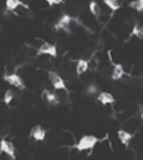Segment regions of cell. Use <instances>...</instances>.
Listing matches in <instances>:
<instances>
[{"mask_svg":"<svg viewBox=\"0 0 143 160\" xmlns=\"http://www.w3.org/2000/svg\"><path fill=\"white\" fill-rule=\"evenodd\" d=\"M13 96H14V93L12 92V90H7L6 92V94H4V99H3V102L6 104H9L10 102H12V99H13Z\"/></svg>","mask_w":143,"mask_h":160,"instance_id":"18","label":"cell"},{"mask_svg":"<svg viewBox=\"0 0 143 160\" xmlns=\"http://www.w3.org/2000/svg\"><path fill=\"white\" fill-rule=\"evenodd\" d=\"M123 66L122 64H115V70H113V73H112V79L113 80H119L120 77L123 76Z\"/></svg>","mask_w":143,"mask_h":160,"instance_id":"11","label":"cell"},{"mask_svg":"<svg viewBox=\"0 0 143 160\" xmlns=\"http://www.w3.org/2000/svg\"><path fill=\"white\" fill-rule=\"evenodd\" d=\"M117 136H119V139H120V142L125 144V146H127L129 144V142L132 140V134L130 133H127V132H125V130H119L117 132Z\"/></svg>","mask_w":143,"mask_h":160,"instance_id":"10","label":"cell"},{"mask_svg":"<svg viewBox=\"0 0 143 160\" xmlns=\"http://www.w3.org/2000/svg\"><path fill=\"white\" fill-rule=\"evenodd\" d=\"M99 102H100L102 104L115 103V97L112 96L110 93H107V92H102V93L99 94Z\"/></svg>","mask_w":143,"mask_h":160,"instance_id":"8","label":"cell"},{"mask_svg":"<svg viewBox=\"0 0 143 160\" xmlns=\"http://www.w3.org/2000/svg\"><path fill=\"white\" fill-rule=\"evenodd\" d=\"M70 22H72V17L67 16V14H63V16L57 20V23L54 24V29H56V30H62V29H63V30H66V32H69Z\"/></svg>","mask_w":143,"mask_h":160,"instance_id":"5","label":"cell"},{"mask_svg":"<svg viewBox=\"0 0 143 160\" xmlns=\"http://www.w3.org/2000/svg\"><path fill=\"white\" fill-rule=\"evenodd\" d=\"M105 4H106V6H109L110 9L113 10H117L119 9L120 6H122V3H119V2H115V0H105Z\"/></svg>","mask_w":143,"mask_h":160,"instance_id":"15","label":"cell"},{"mask_svg":"<svg viewBox=\"0 0 143 160\" xmlns=\"http://www.w3.org/2000/svg\"><path fill=\"white\" fill-rule=\"evenodd\" d=\"M57 3H60V2H52V0H49V4H57Z\"/></svg>","mask_w":143,"mask_h":160,"instance_id":"20","label":"cell"},{"mask_svg":"<svg viewBox=\"0 0 143 160\" xmlns=\"http://www.w3.org/2000/svg\"><path fill=\"white\" fill-rule=\"evenodd\" d=\"M97 143V137L96 136H83L80 139V142L76 144V149L79 152H83V150H89Z\"/></svg>","mask_w":143,"mask_h":160,"instance_id":"1","label":"cell"},{"mask_svg":"<svg viewBox=\"0 0 143 160\" xmlns=\"http://www.w3.org/2000/svg\"><path fill=\"white\" fill-rule=\"evenodd\" d=\"M0 150L3 152V153H7L12 159H14L16 157V154H14V146L10 142H6V140H2V143H0Z\"/></svg>","mask_w":143,"mask_h":160,"instance_id":"6","label":"cell"},{"mask_svg":"<svg viewBox=\"0 0 143 160\" xmlns=\"http://www.w3.org/2000/svg\"><path fill=\"white\" fill-rule=\"evenodd\" d=\"M49 80L52 82V84H53L56 89H63V90H66V86H64L63 79H62V77H60L57 73H54V72H50V73H49Z\"/></svg>","mask_w":143,"mask_h":160,"instance_id":"4","label":"cell"},{"mask_svg":"<svg viewBox=\"0 0 143 160\" xmlns=\"http://www.w3.org/2000/svg\"><path fill=\"white\" fill-rule=\"evenodd\" d=\"M89 7H90V12H92V13H93L96 17H99V16H100V7L97 6L96 2H92Z\"/></svg>","mask_w":143,"mask_h":160,"instance_id":"16","label":"cell"},{"mask_svg":"<svg viewBox=\"0 0 143 160\" xmlns=\"http://www.w3.org/2000/svg\"><path fill=\"white\" fill-rule=\"evenodd\" d=\"M37 54H49V56H52V57H56L57 56L56 46H54V44H50V43H44L43 46H40V49L37 50Z\"/></svg>","mask_w":143,"mask_h":160,"instance_id":"3","label":"cell"},{"mask_svg":"<svg viewBox=\"0 0 143 160\" xmlns=\"http://www.w3.org/2000/svg\"><path fill=\"white\" fill-rule=\"evenodd\" d=\"M17 6H24V4L22 3V2H19V0H7L6 7H7V10H9V12H13Z\"/></svg>","mask_w":143,"mask_h":160,"instance_id":"13","label":"cell"},{"mask_svg":"<svg viewBox=\"0 0 143 160\" xmlns=\"http://www.w3.org/2000/svg\"><path fill=\"white\" fill-rule=\"evenodd\" d=\"M129 7L135 9L136 12H143V0H136V2H130Z\"/></svg>","mask_w":143,"mask_h":160,"instance_id":"14","label":"cell"},{"mask_svg":"<svg viewBox=\"0 0 143 160\" xmlns=\"http://www.w3.org/2000/svg\"><path fill=\"white\" fill-rule=\"evenodd\" d=\"M30 134H32V137H33L34 140H40V142H42V140H44V136H46V130L40 126H34Z\"/></svg>","mask_w":143,"mask_h":160,"instance_id":"7","label":"cell"},{"mask_svg":"<svg viewBox=\"0 0 143 160\" xmlns=\"http://www.w3.org/2000/svg\"><path fill=\"white\" fill-rule=\"evenodd\" d=\"M87 69H89V63H87L86 60H77V67H76V73L77 74L84 73Z\"/></svg>","mask_w":143,"mask_h":160,"instance_id":"12","label":"cell"},{"mask_svg":"<svg viewBox=\"0 0 143 160\" xmlns=\"http://www.w3.org/2000/svg\"><path fill=\"white\" fill-rule=\"evenodd\" d=\"M142 119H143V113H142Z\"/></svg>","mask_w":143,"mask_h":160,"instance_id":"21","label":"cell"},{"mask_svg":"<svg viewBox=\"0 0 143 160\" xmlns=\"http://www.w3.org/2000/svg\"><path fill=\"white\" fill-rule=\"evenodd\" d=\"M3 80H4V82H7V83H10V84H13V86L19 87V89H24L23 80L20 79V76H17V73H14V74H4Z\"/></svg>","mask_w":143,"mask_h":160,"instance_id":"2","label":"cell"},{"mask_svg":"<svg viewBox=\"0 0 143 160\" xmlns=\"http://www.w3.org/2000/svg\"><path fill=\"white\" fill-rule=\"evenodd\" d=\"M132 36H136V37H139V39H143V29H140L137 23L135 24V29H133V32H132Z\"/></svg>","mask_w":143,"mask_h":160,"instance_id":"17","label":"cell"},{"mask_svg":"<svg viewBox=\"0 0 143 160\" xmlns=\"http://www.w3.org/2000/svg\"><path fill=\"white\" fill-rule=\"evenodd\" d=\"M43 99L46 100L49 104H53V106H57V104H59L56 96H54L52 92H49V90H44V92H43Z\"/></svg>","mask_w":143,"mask_h":160,"instance_id":"9","label":"cell"},{"mask_svg":"<svg viewBox=\"0 0 143 160\" xmlns=\"http://www.w3.org/2000/svg\"><path fill=\"white\" fill-rule=\"evenodd\" d=\"M97 92H99V89H97L94 84H90V86L86 89V93L87 94H94V93H97Z\"/></svg>","mask_w":143,"mask_h":160,"instance_id":"19","label":"cell"}]
</instances>
